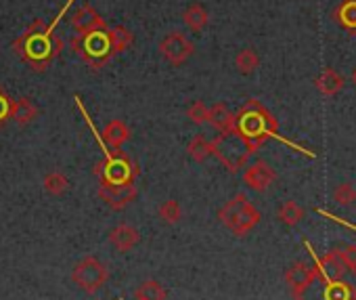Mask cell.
Returning a JSON list of instances; mask_svg holds the SVG:
<instances>
[{"instance_id": "21", "label": "cell", "mask_w": 356, "mask_h": 300, "mask_svg": "<svg viewBox=\"0 0 356 300\" xmlns=\"http://www.w3.org/2000/svg\"><path fill=\"white\" fill-rule=\"evenodd\" d=\"M306 217L304 208L296 202V199H285V202L279 206L277 210V219L285 225V227H296L302 219Z\"/></svg>"}, {"instance_id": "34", "label": "cell", "mask_w": 356, "mask_h": 300, "mask_svg": "<svg viewBox=\"0 0 356 300\" xmlns=\"http://www.w3.org/2000/svg\"><path fill=\"white\" fill-rule=\"evenodd\" d=\"M71 3H74V0H65V7H63V11H65V9H67V7H69ZM63 11H61V13H63Z\"/></svg>"}, {"instance_id": "14", "label": "cell", "mask_w": 356, "mask_h": 300, "mask_svg": "<svg viewBox=\"0 0 356 300\" xmlns=\"http://www.w3.org/2000/svg\"><path fill=\"white\" fill-rule=\"evenodd\" d=\"M312 277H314V265L312 262H306V260H296L285 271V283L289 285L291 296H296L298 292H302Z\"/></svg>"}, {"instance_id": "12", "label": "cell", "mask_w": 356, "mask_h": 300, "mask_svg": "<svg viewBox=\"0 0 356 300\" xmlns=\"http://www.w3.org/2000/svg\"><path fill=\"white\" fill-rule=\"evenodd\" d=\"M71 26L78 34H88L94 30H105L107 24L105 19L96 13V9L88 3L80 5L74 13H71Z\"/></svg>"}, {"instance_id": "17", "label": "cell", "mask_w": 356, "mask_h": 300, "mask_svg": "<svg viewBox=\"0 0 356 300\" xmlns=\"http://www.w3.org/2000/svg\"><path fill=\"white\" fill-rule=\"evenodd\" d=\"M103 143L107 147H113V149H120L128 139H130V128L124 120H111L105 131H103Z\"/></svg>"}, {"instance_id": "15", "label": "cell", "mask_w": 356, "mask_h": 300, "mask_svg": "<svg viewBox=\"0 0 356 300\" xmlns=\"http://www.w3.org/2000/svg\"><path fill=\"white\" fill-rule=\"evenodd\" d=\"M344 84H346V80H344V76H341L335 67H325V69L316 76V80H314L316 90H319L321 94H325V97H335V94L344 88Z\"/></svg>"}, {"instance_id": "18", "label": "cell", "mask_w": 356, "mask_h": 300, "mask_svg": "<svg viewBox=\"0 0 356 300\" xmlns=\"http://www.w3.org/2000/svg\"><path fill=\"white\" fill-rule=\"evenodd\" d=\"M36 118H38V108L34 106L32 99L22 97V99H17V101H13L11 120H13L17 126H28V124H32Z\"/></svg>"}, {"instance_id": "10", "label": "cell", "mask_w": 356, "mask_h": 300, "mask_svg": "<svg viewBox=\"0 0 356 300\" xmlns=\"http://www.w3.org/2000/svg\"><path fill=\"white\" fill-rule=\"evenodd\" d=\"M195 53V44L183 32H170L160 42V55L174 67L187 63Z\"/></svg>"}, {"instance_id": "25", "label": "cell", "mask_w": 356, "mask_h": 300, "mask_svg": "<svg viewBox=\"0 0 356 300\" xmlns=\"http://www.w3.org/2000/svg\"><path fill=\"white\" fill-rule=\"evenodd\" d=\"M135 300H166V290L160 281L147 279L135 290Z\"/></svg>"}, {"instance_id": "3", "label": "cell", "mask_w": 356, "mask_h": 300, "mask_svg": "<svg viewBox=\"0 0 356 300\" xmlns=\"http://www.w3.org/2000/svg\"><path fill=\"white\" fill-rule=\"evenodd\" d=\"M13 51L34 72L44 74L49 63L61 55L63 40L53 32V26H46L44 22L36 19L26 28L24 34H19L15 38Z\"/></svg>"}, {"instance_id": "35", "label": "cell", "mask_w": 356, "mask_h": 300, "mask_svg": "<svg viewBox=\"0 0 356 300\" xmlns=\"http://www.w3.org/2000/svg\"><path fill=\"white\" fill-rule=\"evenodd\" d=\"M117 300H122V298H117Z\"/></svg>"}, {"instance_id": "7", "label": "cell", "mask_w": 356, "mask_h": 300, "mask_svg": "<svg viewBox=\"0 0 356 300\" xmlns=\"http://www.w3.org/2000/svg\"><path fill=\"white\" fill-rule=\"evenodd\" d=\"M69 44H71L74 53L94 72L101 69L103 65H107L111 61V57L115 55L107 28L94 30L88 34H76Z\"/></svg>"}, {"instance_id": "23", "label": "cell", "mask_w": 356, "mask_h": 300, "mask_svg": "<svg viewBox=\"0 0 356 300\" xmlns=\"http://www.w3.org/2000/svg\"><path fill=\"white\" fill-rule=\"evenodd\" d=\"M109 38H111V44H113V53H115V55L128 51V49L133 47V42H135V34H133L128 28H124V26H115V28H111V30H109Z\"/></svg>"}, {"instance_id": "8", "label": "cell", "mask_w": 356, "mask_h": 300, "mask_svg": "<svg viewBox=\"0 0 356 300\" xmlns=\"http://www.w3.org/2000/svg\"><path fill=\"white\" fill-rule=\"evenodd\" d=\"M71 279L74 283L86 292V294H96L109 279V269L96 258V256H84L78 260L71 269Z\"/></svg>"}, {"instance_id": "13", "label": "cell", "mask_w": 356, "mask_h": 300, "mask_svg": "<svg viewBox=\"0 0 356 300\" xmlns=\"http://www.w3.org/2000/svg\"><path fill=\"white\" fill-rule=\"evenodd\" d=\"M109 244L117 250V252H130L139 242H141V233L137 227L128 225V223H120L115 225L109 231Z\"/></svg>"}, {"instance_id": "31", "label": "cell", "mask_w": 356, "mask_h": 300, "mask_svg": "<svg viewBox=\"0 0 356 300\" xmlns=\"http://www.w3.org/2000/svg\"><path fill=\"white\" fill-rule=\"evenodd\" d=\"M11 108H13V99L0 90V128L11 120Z\"/></svg>"}, {"instance_id": "11", "label": "cell", "mask_w": 356, "mask_h": 300, "mask_svg": "<svg viewBox=\"0 0 356 300\" xmlns=\"http://www.w3.org/2000/svg\"><path fill=\"white\" fill-rule=\"evenodd\" d=\"M275 178H277V172L266 160H256L254 164H248L244 172V183L258 193L266 191L275 183Z\"/></svg>"}, {"instance_id": "27", "label": "cell", "mask_w": 356, "mask_h": 300, "mask_svg": "<svg viewBox=\"0 0 356 300\" xmlns=\"http://www.w3.org/2000/svg\"><path fill=\"white\" fill-rule=\"evenodd\" d=\"M158 217L166 225H176L183 219V208L176 199H166V202H162L158 208Z\"/></svg>"}, {"instance_id": "28", "label": "cell", "mask_w": 356, "mask_h": 300, "mask_svg": "<svg viewBox=\"0 0 356 300\" xmlns=\"http://www.w3.org/2000/svg\"><path fill=\"white\" fill-rule=\"evenodd\" d=\"M333 202L339 204V206H344V208L346 206H354L356 204V189H354V185L348 183V181L339 183L333 189Z\"/></svg>"}, {"instance_id": "26", "label": "cell", "mask_w": 356, "mask_h": 300, "mask_svg": "<svg viewBox=\"0 0 356 300\" xmlns=\"http://www.w3.org/2000/svg\"><path fill=\"white\" fill-rule=\"evenodd\" d=\"M42 185H44V191H46L49 195H63V193L69 189V178H67L63 172L53 170V172H49V174L44 176Z\"/></svg>"}, {"instance_id": "16", "label": "cell", "mask_w": 356, "mask_h": 300, "mask_svg": "<svg viewBox=\"0 0 356 300\" xmlns=\"http://www.w3.org/2000/svg\"><path fill=\"white\" fill-rule=\"evenodd\" d=\"M333 22L344 32L356 36V0H341L333 11Z\"/></svg>"}, {"instance_id": "30", "label": "cell", "mask_w": 356, "mask_h": 300, "mask_svg": "<svg viewBox=\"0 0 356 300\" xmlns=\"http://www.w3.org/2000/svg\"><path fill=\"white\" fill-rule=\"evenodd\" d=\"M187 118L193 122V124H203L207 122V106L203 101H193L189 108H187Z\"/></svg>"}, {"instance_id": "5", "label": "cell", "mask_w": 356, "mask_h": 300, "mask_svg": "<svg viewBox=\"0 0 356 300\" xmlns=\"http://www.w3.org/2000/svg\"><path fill=\"white\" fill-rule=\"evenodd\" d=\"M254 153H256V147L250 141H246L239 133H237L235 126L228 128V131H222L212 141V156L230 174H237L241 168H246Z\"/></svg>"}, {"instance_id": "1", "label": "cell", "mask_w": 356, "mask_h": 300, "mask_svg": "<svg viewBox=\"0 0 356 300\" xmlns=\"http://www.w3.org/2000/svg\"><path fill=\"white\" fill-rule=\"evenodd\" d=\"M304 246L312 258L314 277L294 300H356V269L346 267L333 250L319 254L308 240Z\"/></svg>"}, {"instance_id": "6", "label": "cell", "mask_w": 356, "mask_h": 300, "mask_svg": "<svg viewBox=\"0 0 356 300\" xmlns=\"http://www.w3.org/2000/svg\"><path fill=\"white\" fill-rule=\"evenodd\" d=\"M218 221L237 238H246L252 233L258 223L262 221L260 210L250 202V197L246 193L232 195L228 202L218 210Z\"/></svg>"}, {"instance_id": "22", "label": "cell", "mask_w": 356, "mask_h": 300, "mask_svg": "<svg viewBox=\"0 0 356 300\" xmlns=\"http://www.w3.org/2000/svg\"><path fill=\"white\" fill-rule=\"evenodd\" d=\"M258 65H260V57H258V53L254 49H244V51L237 53V57H235V67H237V72L244 74V76L254 74L258 69Z\"/></svg>"}, {"instance_id": "19", "label": "cell", "mask_w": 356, "mask_h": 300, "mask_svg": "<svg viewBox=\"0 0 356 300\" xmlns=\"http://www.w3.org/2000/svg\"><path fill=\"white\" fill-rule=\"evenodd\" d=\"M207 124H212L218 133L228 131L235 126V114L228 110L226 103H214L207 108Z\"/></svg>"}, {"instance_id": "20", "label": "cell", "mask_w": 356, "mask_h": 300, "mask_svg": "<svg viewBox=\"0 0 356 300\" xmlns=\"http://www.w3.org/2000/svg\"><path fill=\"white\" fill-rule=\"evenodd\" d=\"M183 22H185V26H187L189 30H193V32H201V30L207 26L210 15H207V11H205V7H203V5L193 3L191 7H187V9H185V13H183Z\"/></svg>"}, {"instance_id": "32", "label": "cell", "mask_w": 356, "mask_h": 300, "mask_svg": "<svg viewBox=\"0 0 356 300\" xmlns=\"http://www.w3.org/2000/svg\"><path fill=\"white\" fill-rule=\"evenodd\" d=\"M316 212L323 215L325 219H329V221L335 223V225H341V227H346V229L356 231V225H354V223H350V221H346V219H341V217H337V215H333V212H327V210H323V208H316Z\"/></svg>"}, {"instance_id": "29", "label": "cell", "mask_w": 356, "mask_h": 300, "mask_svg": "<svg viewBox=\"0 0 356 300\" xmlns=\"http://www.w3.org/2000/svg\"><path fill=\"white\" fill-rule=\"evenodd\" d=\"M331 250L346 267L356 269V244H337Z\"/></svg>"}, {"instance_id": "33", "label": "cell", "mask_w": 356, "mask_h": 300, "mask_svg": "<svg viewBox=\"0 0 356 300\" xmlns=\"http://www.w3.org/2000/svg\"><path fill=\"white\" fill-rule=\"evenodd\" d=\"M352 84L356 86V67H354V72H352Z\"/></svg>"}, {"instance_id": "24", "label": "cell", "mask_w": 356, "mask_h": 300, "mask_svg": "<svg viewBox=\"0 0 356 300\" xmlns=\"http://www.w3.org/2000/svg\"><path fill=\"white\" fill-rule=\"evenodd\" d=\"M187 153L191 156V160L201 164V162H205L212 156V141L205 139L203 135H195L189 141V145H187Z\"/></svg>"}, {"instance_id": "2", "label": "cell", "mask_w": 356, "mask_h": 300, "mask_svg": "<svg viewBox=\"0 0 356 300\" xmlns=\"http://www.w3.org/2000/svg\"><path fill=\"white\" fill-rule=\"evenodd\" d=\"M235 131L239 133L246 141H250L256 151L269 141V139H279L281 143L294 147L296 151L308 156V158H316L312 151L296 145L294 141L289 139H283L279 135V124H277V118L258 101V99H248L246 106H241V110L235 114Z\"/></svg>"}, {"instance_id": "9", "label": "cell", "mask_w": 356, "mask_h": 300, "mask_svg": "<svg viewBox=\"0 0 356 300\" xmlns=\"http://www.w3.org/2000/svg\"><path fill=\"white\" fill-rule=\"evenodd\" d=\"M99 199L109 206L111 210H124L128 208L137 195H139V189L135 183H124V185H111V183H99V191H96Z\"/></svg>"}, {"instance_id": "4", "label": "cell", "mask_w": 356, "mask_h": 300, "mask_svg": "<svg viewBox=\"0 0 356 300\" xmlns=\"http://www.w3.org/2000/svg\"><path fill=\"white\" fill-rule=\"evenodd\" d=\"M76 103H78V110L82 112V116H84L86 124L90 126V131H92L94 139L99 141V145H101V149H103V160H101V162L96 164V168H94V172H96L99 181H101V183H111V185L135 183V178H137V174H139L137 164L130 160V156H128V153H124V151H122V147H120V149L107 147V145L103 143L101 135L96 133V128H94V124H92L90 116L86 114V110H84V106H82V101H80V97H76Z\"/></svg>"}]
</instances>
